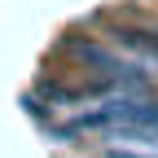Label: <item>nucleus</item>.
<instances>
[{"mask_svg": "<svg viewBox=\"0 0 158 158\" xmlns=\"http://www.w3.org/2000/svg\"><path fill=\"white\" fill-rule=\"evenodd\" d=\"M106 158H149V154H136V149H106Z\"/></svg>", "mask_w": 158, "mask_h": 158, "instance_id": "f03ea898", "label": "nucleus"}, {"mask_svg": "<svg viewBox=\"0 0 158 158\" xmlns=\"http://www.w3.org/2000/svg\"><path fill=\"white\" fill-rule=\"evenodd\" d=\"M57 53L70 57L75 66H84V70H92V75H101V79H110V70L123 62V53H118V48H110L106 40H88V35H79V31L62 35Z\"/></svg>", "mask_w": 158, "mask_h": 158, "instance_id": "f257e3e1", "label": "nucleus"}]
</instances>
